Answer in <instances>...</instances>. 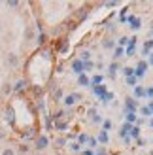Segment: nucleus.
Returning a JSON list of instances; mask_svg holds the SVG:
<instances>
[{
    "instance_id": "21",
    "label": "nucleus",
    "mask_w": 153,
    "mask_h": 155,
    "mask_svg": "<svg viewBox=\"0 0 153 155\" xmlns=\"http://www.w3.org/2000/svg\"><path fill=\"white\" fill-rule=\"evenodd\" d=\"M153 49V40H146V42H144V55H149V51Z\"/></svg>"
},
{
    "instance_id": "9",
    "label": "nucleus",
    "mask_w": 153,
    "mask_h": 155,
    "mask_svg": "<svg viewBox=\"0 0 153 155\" xmlns=\"http://www.w3.org/2000/svg\"><path fill=\"white\" fill-rule=\"evenodd\" d=\"M51 127L55 129V130H60V133H63V130H66V129H68V121H64V119H55Z\"/></svg>"
},
{
    "instance_id": "43",
    "label": "nucleus",
    "mask_w": 153,
    "mask_h": 155,
    "mask_svg": "<svg viewBox=\"0 0 153 155\" xmlns=\"http://www.w3.org/2000/svg\"><path fill=\"white\" fill-rule=\"evenodd\" d=\"M0 155H15V151H13L11 148H6V150H4L2 153H0Z\"/></svg>"
},
{
    "instance_id": "27",
    "label": "nucleus",
    "mask_w": 153,
    "mask_h": 155,
    "mask_svg": "<svg viewBox=\"0 0 153 155\" xmlns=\"http://www.w3.org/2000/svg\"><path fill=\"white\" fill-rule=\"evenodd\" d=\"M125 119H127V123H129V125H132V123H136V114H132V112H127V114H125Z\"/></svg>"
},
{
    "instance_id": "44",
    "label": "nucleus",
    "mask_w": 153,
    "mask_h": 155,
    "mask_svg": "<svg viewBox=\"0 0 153 155\" xmlns=\"http://www.w3.org/2000/svg\"><path fill=\"white\" fill-rule=\"evenodd\" d=\"M136 144H138V146H140V148H144V146H146L148 142H146V140H144V138H136Z\"/></svg>"
},
{
    "instance_id": "4",
    "label": "nucleus",
    "mask_w": 153,
    "mask_h": 155,
    "mask_svg": "<svg viewBox=\"0 0 153 155\" xmlns=\"http://www.w3.org/2000/svg\"><path fill=\"white\" fill-rule=\"evenodd\" d=\"M4 119L10 123L11 127H15V110H13V106H6V110H4Z\"/></svg>"
},
{
    "instance_id": "3",
    "label": "nucleus",
    "mask_w": 153,
    "mask_h": 155,
    "mask_svg": "<svg viewBox=\"0 0 153 155\" xmlns=\"http://www.w3.org/2000/svg\"><path fill=\"white\" fill-rule=\"evenodd\" d=\"M83 97L80 95V93H70V95H66V97H63V102L66 104V106H74L78 100H81Z\"/></svg>"
},
{
    "instance_id": "23",
    "label": "nucleus",
    "mask_w": 153,
    "mask_h": 155,
    "mask_svg": "<svg viewBox=\"0 0 153 155\" xmlns=\"http://www.w3.org/2000/svg\"><path fill=\"white\" fill-rule=\"evenodd\" d=\"M123 55H125V48H119V45L113 48V61L119 59V57H123Z\"/></svg>"
},
{
    "instance_id": "47",
    "label": "nucleus",
    "mask_w": 153,
    "mask_h": 155,
    "mask_svg": "<svg viewBox=\"0 0 153 155\" xmlns=\"http://www.w3.org/2000/svg\"><path fill=\"white\" fill-rule=\"evenodd\" d=\"M95 155H108V151H106L104 148H100V150H96V153Z\"/></svg>"
},
{
    "instance_id": "49",
    "label": "nucleus",
    "mask_w": 153,
    "mask_h": 155,
    "mask_svg": "<svg viewBox=\"0 0 153 155\" xmlns=\"http://www.w3.org/2000/svg\"><path fill=\"white\" fill-rule=\"evenodd\" d=\"M81 155H95V153H93V151H91V150H87V151H85V150H83V153H81Z\"/></svg>"
},
{
    "instance_id": "37",
    "label": "nucleus",
    "mask_w": 153,
    "mask_h": 155,
    "mask_svg": "<svg viewBox=\"0 0 153 155\" xmlns=\"http://www.w3.org/2000/svg\"><path fill=\"white\" fill-rule=\"evenodd\" d=\"M76 28H78V23L76 21H68L66 23V30H76Z\"/></svg>"
},
{
    "instance_id": "7",
    "label": "nucleus",
    "mask_w": 153,
    "mask_h": 155,
    "mask_svg": "<svg viewBox=\"0 0 153 155\" xmlns=\"http://www.w3.org/2000/svg\"><path fill=\"white\" fill-rule=\"evenodd\" d=\"M70 68H72V72H74V74H78V76L83 74V63H81L80 59H74V61H72V64H70Z\"/></svg>"
},
{
    "instance_id": "2",
    "label": "nucleus",
    "mask_w": 153,
    "mask_h": 155,
    "mask_svg": "<svg viewBox=\"0 0 153 155\" xmlns=\"http://www.w3.org/2000/svg\"><path fill=\"white\" fill-rule=\"evenodd\" d=\"M148 63L146 61H140L138 64H136V68H134V78L136 80H140V78H144V74H146V70H148Z\"/></svg>"
},
{
    "instance_id": "30",
    "label": "nucleus",
    "mask_w": 153,
    "mask_h": 155,
    "mask_svg": "<svg viewBox=\"0 0 153 155\" xmlns=\"http://www.w3.org/2000/svg\"><path fill=\"white\" fill-rule=\"evenodd\" d=\"M28 150H30V146H27V144H19V146H17V151H19L21 155H27Z\"/></svg>"
},
{
    "instance_id": "29",
    "label": "nucleus",
    "mask_w": 153,
    "mask_h": 155,
    "mask_svg": "<svg viewBox=\"0 0 153 155\" xmlns=\"http://www.w3.org/2000/svg\"><path fill=\"white\" fill-rule=\"evenodd\" d=\"M95 68V63L93 61H85V63H83V72H91Z\"/></svg>"
},
{
    "instance_id": "11",
    "label": "nucleus",
    "mask_w": 153,
    "mask_h": 155,
    "mask_svg": "<svg viewBox=\"0 0 153 155\" xmlns=\"http://www.w3.org/2000/svg\"><path fill=\"white\" fill-rule=\"evenodd\" d=\"M51 98L55 100V102H60V100H63V89H60L59 85H55V89L51 91Z\"/></svg>"
},
{
    "instance_id": "6",
    "label": "nucleus",
    "mask_w": 153,
    "mask_h": 155,
    "mask_svg": "<svg viewBox=\"0 0 153 155\" xmlns=\"http://www.w3.org/2000/svg\"><path fill=\"white\" fill-rule=\"evenodd\" d=\"M125 110L134 114L136 110H138V102H136L134 98H131V97H129V98H125Z\"/></svg>"
},
{
    "instance_id": "5",
    "label": "nucleus",
    "mask_w": 153,
    "mask_h": 155,
    "mask_svg": "<svg viewBox=\"0 0 153 155\" xmlns=\"http://www.w3.org/2000/svg\"><path fill=\"white\" fill-rule=\"evenodd\" d=\"M89 15V10L85 6H81V8H78V10H74V17H76V23H80V21H83Z\"/></svg>"
},
{
    "instance_id": "15",
    "label": "nucleus",
    "mask_w": 153,
    "mask_h": 155,
    "mask_svg": "<svg viewBox=\"0 0 153 155\" xmlns=\"http://www.w3.org/2000/svg\"><path fill=\"white\" fill-rule=\"evenodd\" d=\"M78 85H80V87H91L89 78H87L85 74H80V76H78Z\"/></svg>"
},
{
    "instance_id": "13",
    "label": "nucleus",
    "mask_w": 153,
    "mask_h": 155,
    "mask_svg": "<svg viewBox=\"0 0 153 155\" xmlns=\"http://www.w3.org/2000/svg\"><path fill=\"white\" fill-rule=\"evenodd\" d=\"M144 97H146V87H142V85H136V87H134V100L136 98H144Z\"/></svg>"
},
{
    "instance_id": "50",
    "label": "nucleus",
    "mask_w": 153,
    "mask_h": 155,
    "mask_svg": "<svg viewBox=\"0 0 153 155\" xmlns=\"http://www.w3.org/2000/svg\"><path fill=\"white\" fill-rule=\"evenodd\" d=\"M148 64H153V53H149V63Z\"/></svg>"
},
{
    "instance_id": "39",
    "label": "nucleus",
    "mask_w": 153,
    "mask_h": 155,
    "mask_svg": "<svg viewBox=\"0 0 153 155\" xmlns=\"http://www.w3.org/2000/svg\"><path fill=\"white\" fill-rule=\"evenodd\" d=\"M125 45H129V38L127 36H121L119 38V48H125Z\"/></svg>"
},
{
    "instance_id": "51",
    "label": "nucleus",
    "mask_w": 153,
    "mask_h": 155,
    "mask_svg": "<svg viewBox=\"0 0 153 155\" xmlns=\"http://www.w3.org/2000/svg\"><path fill=\"white\" fill-rule=\"evenodd\" d=\"M0 138H4V133H2V129H0Z\"/></svg>"
},
{
    "instance_id": "33",
    "label": "nucleus",
    "mask_w": 153,
    "mask_h": 155,
    "mask_svg": "<svg viewBox=\"0 0 153 155\" xmlns=\"http://www.w3.org/2000/svg\"><path fill=\"white\" fill-rule=\"evenodd\" d=\"M55 146H57V148H64V146H66V138L64 136L55 138Z\"/></svg>"
},
{
    "instance_id": "35",
    "label": "nucleus",
    "mask_w": 153,
    "mask_h": 155,
    "mask_svg": "<svg viewBox=\"0 0 153 155\" xmlns=\"http://www.w3.org/2000/svg\"><path fill=\"white\" fill-rule=\"evenodd\" d=\"M113 97H116L113 93H106V95H102V97H100V100H102V102H110Z\"/></svg>"
},
{
    "instance_id": "22",
    "label": "nucleus",
    "mask_w": 153,
    "mask_h": 155,
    "mask_svg": "<svg viewBox=\"0 0 153 155\" xmlns=\"http://www.w3.org/2000/svg\"><path fill=\"white\" fill-rule=\"evenodd\" d=\"M140 127H136V125H132V129H131V133H129V138H140Z\"/></svg>"
},
{
    "instance_id": "25",
    "label": "nucleus",
    "mask_w": 153,
    "mask_h": 155,
    "mask_svg": "<svg viewBox=\"0 0 153 155\" xmlns=\"http://www.w3.org/2000/svg\"><path fill=\"white\" fill-rule=\"evenodd\" d=\"M25 40H28V42L34 40V28L32 27H27L25 28Z\"/></svg>"
},
{
    "instance_id": "16",
    "label": "nucleus",
    "mask_w": 153,
    "mask_h": 155,
    "mask_svg": "<svg viewBox=\"0 0 153 155\" xmlns=\"http://www.w3.org/2000/svg\"><path fill=\"white\" fill-rule=\"evenodd\" d=\"M131 129H132V125H129V123H125V125L119 129V136H121V138L129 136V133H131Z\"/></svg>"
},
{
    "instance_id": "32",
    "label": "nucleus",
    "mask_w": 153,
    "mask_h": 155,
    "mask_svg": "<svg viewBox=\"0 0 153 155\" xmlns=\"http://www.w3.org/2000/svg\"><path fill=\"white\" fill-rule=\"evenodd\" d=\"M121 70H123V74H125L127 78L134 76V68H132V66H123V68H121Z\"/></svg>"
},
{
    "instance_id": "45",
    "label": "nucleus",
    "mask_w": 153,
    "mask_h": 155,
    "mask_svg": "<svg viewBox=\"0 0 153 155\" xmlns=\"http://www.w3.org/2000/svg\"><path fill=\"white\" fill-rule=\"evenodd\" d=\"M146 97H149V98L153 100V87H148V89H146Z\"/></svg>"
},
{
    "instance_id": "1",
    "label": "nucleus",
    "mask_w": 153,
    "mask_h": 155,
    "mask_svg": "<svg viewBox=\"0 0 153 155\" xmlns=\"http://www.w3.org/2000/svg\"><path fill=\"white\" fill-rule=\"evenodd\" d=\"M47 146H49V138L45 136V134H40V136L34 138V148H36L38 151H44Z\"/></svg>"
},
{
    "instance_id": "46",
    "label": "nucleus",
    "mask_w": 153,
    "mask_h": 155,
    "mask_svg": "<svg viewBox=\"0 0 153 155\" xmlns=\"http://www.w3.org/2000/svg\"><path fill=\"white\" fill-rule=\"evenodd\" d=\"M91 119H93V123H102V117H100V115H93V117H91Z\"/></svg>"
},
{
    "instance_id": "34",
    "label": "nucleus",
    "mask_w": 153,
    "mask_h": 155,
    "mask_svg": "<svg viewBox=\"0 0 153 155\" xmlns=\"http://www.w3.org/2000/svg\"><path fill=\"white\" fill-rule=\"evenodd\" d=\"M127 85H129V87H136V85H138V80H136L134 76H131V78H127Z\"/></svg>"
},
{
    "instance_id": "26",
    "label": "nucleus",
    "mask_w": 153,
    "mask_h": 155,
    "mask_svg": "<svg viewBox=\"0 0 153 155\" xmlns=\"http://www.w3.org/2000/svg\"><path fill=\"white\" fill-rule=\"evenodd\" d=\"M80 61H81V63H85V61H91V51H89V49H83V51L80 53Z\"/></svg>"
},
{
    "instance_id": "42",
    "label": "nucleus",
    "mask_w": 153,
    "mask_h": 155,
    "mask_svg": "<svg viewBox=\"0 0 153 155\" xmlns=\"http://www.w3.org/2000/svg\"><path fill=\"white\" fill-rule=\"evenodd\" d=\"M70 150H72V151H80V150H81V146H80L78 142H72V144H70Z\"/></svg>"
},
{
    "instance_id": "8",
    "label": "nucleus",
    "mask_w": 153,
    "mask_h": 155,
    "mask_svg": "<svg viewBox=\"0 0 153 155\" xmlns=\"http://www.w3.org/2000/svg\"><path fill=\"white\" fill-rule=\"evenodd\" d=\"M127 23H129V27H131L132 30H138L142 27V21L138 17H134V15H131V17H127Z\"/></svg>"
},
{
    "instance_id": "17",
    "label": "nucleus",
    "mask_w": 153,
    "mask_h": 155,
    "mask_svg": "<svg viewBox=\"0 0 153 155\" xmlns=\"http://www.w3.org/2000/svg\"><path fill=\"white\" fill-rule=\"evenodd\" d=\"M36 40H38V45H40V48H45V44H47V34H45V32H40Z\"/></svg>"
},
{
    "instance_id": "38",
    "label": "nucleus",
    "mask_w": 153,
    "mask_h": 155,
    "mask_svg": "<svg viewBox=\"0 0 153 155\" xmlns=\"http://www.w3.org/2000/svg\"><path fill=\"white\" fill-rule=\"evenodd\" d=\"M110 129H112V121H110V119H106V121H102V130H106V133H108Z\"/></svg>"
},
{
    "instance_id": "20",
    "label": "nucleus",
    "mask_w": 153,
    "mask_h": 155,
    "mask_svg": "<svg viewBox=\"0 0 153 155\" xmlns=\"http://www.w3.org/2000/svg\"><path fill=\"white\" fill-rule=\"evenodd\" d=\"M102 48L104 49H113V48H116V44H113L112 38H104V40H102Z\"/></svg>"
},
{
    "instance_id": "14",
    "label": "nucleus",
    "mask_w": 153,
    "mask_h": 155,
    "mask_svg": "<svg viewBox=\"0 0 153 155\" xmlns=\"http://www.w3.org/2000/svg\"><path fill=\"white\" fill-rule=\"evenodd\" d=\"M117 70H121V66L116 63V61H113V63L108 66V74H110V78H116V76H117Z\"/></svg>"
},
{
    "instance_id": "28",
    "label": "nucleus",
    "mask_w": 153,
    "mask_h": 155,
    "mask_svg": "<svg viewBox=\"0 0 153 155\" xmlns=\"http://www.w3.org/2000/svg\"><path fill=\"white\" fill-rule=\"evenodd\" d=\"M87 140H89V134H87V133H80V134H78V140H76V142L81 146V144H85Z\"/></svg>"
},
{
    "instance_id": "41",
    "label": "nucleus",
    "mask_w": 153,
    "mask_h": 155,
    "mask_svg": "<svg viewBox=\"0 0 153 155\" xmlns=\"http://www.w3.org/2000/svg\"><path fill=\"white\" fill-rule=\"evenodd\" d=\"M8 93H11V85H10V83H4V87H2V95H8Z\"/></svg>"
},
{
    "instance_id": "24",
    "label": "nucleus",
    "mask_w": 153,
    "mask_h": 155,
    "mask_svg": "<svg viewBox=\"0 0 153 155\" xmlns=\"http://www.w3.org/2000/svg\"><path fill=\"white\" fill-rule=\"evenodd\" d=\"M8 64H10V66H17V64H19V59H17V55H13V53H10V55H8Z\"/></svg>"
},
{
    "instance_id": "18",
    "label": "nucleus",
    "mask_w": 153,
    "mask_h": 155,
    "mask_svg": "<svg viewBox=\"0 0 153 155\" xmlns=\"http://www.w3.org/2000/svg\"><path fill=\"white\" fill-rule=\"evenodd\" d=\"M93 93H95L96 97H102V95H106L108 91H106V85H96V87H93Z\"/></svg>"
},
{
    "instance_id": "53",
    "label": "nucleus",
    "mask_w": 153,
    "mask_h": 155,
    "mask_svg": "<svg viewBox=\"0 0 153 155\" xmlns=\"http://www.w3.org/2000/svg\"><path fill=\"white\" fill-rule=\"evenodd\" d=\"M149 155H153V151H151V153H149Z\"/></svg>"
},
{
    "instance_id": "52",
    "label": "nucleus",
    "mask_w": 153,
    "mask_h": 155,
    "mask_svg": "<svg viewBox=\"0 0 153 155\" xmlns=\"http://www.w3.org/2000/svg\"><path fill=\"white\" fill-rule=\"evenodd\" d=\"M149 125H151V129H153V119H151V121H149Z\"/></svg>"
},
{
    "instance_id": "40",
    "label": "nucleus",
    "mask_w": 153,
    "mask_h": 155,
    "mask_svg": "<svg viewBox=\"0 0 153 155\" xmlns=\"http://www.w3.org/2000/svg\"><path fill=\"white\" fill-rule=\"evenodd\" d=\"M125 55H127V57H134V55H136V49H134V48H127V49H125Z\"/></svg>"
},
{
    "instance_id": "10",
    "label": "nucleus",
    "mask_w": 153,
    "mask_h": 155,
    "mask_svg": "<svg viewBox=\"0 0 153 155\" xmlns=\"http://www.w3.org/2000/svg\"><path fill=\"white\" fill-rule=\"evenodd\" d=\"M27 87H28V81H27V80H19V81L11 87V91H15V93H23V91H27Z\"/></svg>"
},
{
    "instance_id": "19",
    "label": "nucleus",
    "mask_w": 153,
    "mask_h": 155,
    "mask_svg": "<svg viewBox=\"0 0 153 155\" xmlns=\"http://www.w3.org/2000/svg\"><path fill=\"white\" fill-rule=\"evenodd\" d=\"M108 133H106V130H100V133H98V138H96V142H100V144H108Z\"/></svg>"
},
{
    "instance_id": "36",
    "label": "nucleus",
    "mask_w": 153,
    "mask_h": 155,
    "mask_svg": "<svg viewBox=\"0 0 153 155\" xmlns=\"http://www.w3.org/2000/svg\"><path fill=\"white\" fill-rule=\"evenodd\" d=\"M140 114H144V117H149V115H151L149 106H142V108H140Z\"/></svg>"
},
{
    "instance_id": "31",
    "label": "nucleus",
    "mask_w": 153,
    "mask_h": 155,
    "mask_svg": "<svg viewBox=\"0 0 153 155\" xmlns=\"http://www.w3.org/2000/svg\"><path fill=\"white\" fill-rule=\"evenodd\" d=\"M96 144H98V142H96V138L89 136V140H87V148H89V150H95V148H98Z\"/></svg>"
},
{
    "instance_id": "12",
    "label": "nucleus",
    "mask_w": 153,
    "mask_h": 155,
    "mask_svg": "<svg viewBox=\"0 0 153 155\" xmlns=\"http://www.w3.org/2000/svg\"><path fill=\"white\" fill-rule=\"evenodd\" d=\"M102 81H104V76H102V74H95V76H93V78L89 80L91 87H96V85H102Z\"/></svg>"
},
{
    "instance_id": "48",
    "label": "nucleus",
    "mask_w": 153,
    "mask_h": 155,
    "mask_svg": "<svg viewBox=\"0 0 153 155\" xmlns=\"http://www.w3.org/2000/svg\"><path fill=\"white\" fill-rule=\"evenodd\" d=\"M19 2H15V0H11V2H8V8H17Z\"/></svg>"
}]
</instances>
